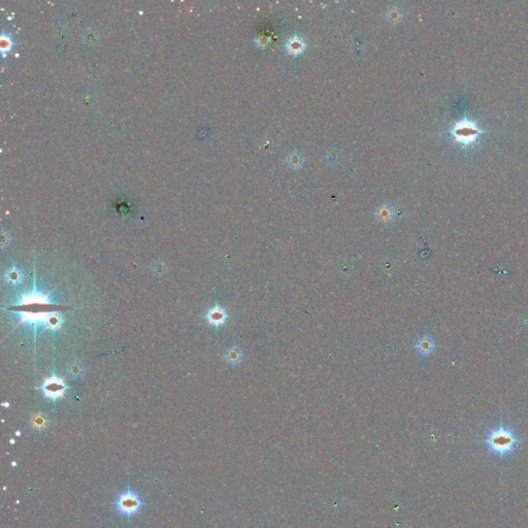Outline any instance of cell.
<instances>
[{
	"label": "cell",
	"mask_w": 528,
	"mask_h": 528,
	"mask_svg": "<svg viewBox=\"0 0 528 528\" xmlns=\"http://www.w3.org/2000/svg\"><path fill=\"white\" fill-rule=\"evenodd\" d=\"M484 443L487 444L489 451L498 454L500 456H504L517 449L519 440L513 430L500 424L497 429H493L489 432L488 437L484 440Z\"/></svg>",
	"instance_id": "6da1fadb"
},
{
	"label": "cell",
	"mask_w": 528,
	"mask_h": 528,
	"mask_svg": "<svg viewBox=\"0 0 528 528\" xmlns=\"http://www.w3.org/2000/svg\"><path fill=\"white\" fill-rule=\"evenodd\" d=\"M142 505L143 503L140 496L130 489L125 491V492L120 493L116 502L118 511L122 515L128 517L137 514L142 507Z\"/></svg>",
	"instance_id": "7a4b0ae2"
},
{
	"label": "cell",
	"mask_w": 528,
	"mask_h": 528,
	"mask_svg": "<svg viewBox=\"0 0 528 528\" xmlns=\"http://www.w3.org/2000/svg\"><path fill=\"white\" fill-rule=\"evenodd\" d=\"M479 133L480 130L478 129L476 123L469 121V120L456 123L453 129V134L455 136L456 142L463 145H469L470 143L474 142L478 137Z\"/></svg>",
	"instance_id": "3957f363"
},
{
	"label": "cell",
	"mask_w": 528,
	"mask_h": 528,
	"mask_svg": "<svg viewBox=\"0 0 528 528\" xmlns=\"http://www.w3.org/2000/svg\"><path fill=\"white\" fill-rule=\"evenodd\" d=\"M43 391L44 397L52 398L53 401H56L59 397H64V392L67 389L66 385L64 384L63 379H60L53 375L49 379H44V383L41 387Z\"/></svg>",
	"instance_id": "277c9868"
},
{
	"label": "cell",
	"mask_w": 528,
	"mask_h": 528,
	"mask_svg": "<svg viewBox=\"0 0 528 528\" xmlns=\"http://www.w3.org/2000/svg\"><path fill=\"white\" fill-rule=\"evenodd\" d=\"M207 320L209 321L211 325H214L216 327L222 326V325H224L227 320V313L223 308L219 307V305H216V307L211 308L208 312Z\"/></svg>",
	"instance_id": "5b68a950"
},
{
	"label": "cell",
	"mask_w": 528,
	"mask_h": 528,
	"mask_svg": "<svg viewBox=\"0 0 528 528\" xmlns=\"http://www.w3.org/2000/svg\"><path fill=\"white\" fill-rule=\"evenodd\" d=\"M435 349V342L430 337H422L416 342V350L418 351V353L421 355H429Z\"/></svg>",
	"instance_id": "8992f818"
},
{
	"label": "cell",
	"mask_w": 528,
	"mask_h": 528,
	"mask_svg": "<svg viewBox=\"0 0 528 528\" xmlns=\"http://www.w3.org/2000/svg\"><path fill=\"white\" fill-rule=\"evenodd\" d=\"M49 294L47 295H43L40 292H31V293H28V294H25L23 295V299H22V304H25V305H32V304H47L49 303Z\"/></svg>",
	"instance_id": "52a82bcc"
},
{
	"label": "cell",
	"mask_w": 528,
	"mask_h": 528,
	"mask_svg": "<svg viewBox=\"0 0 528 528\" xmlns=\"http://www.w3.org/2000/svg\"><path fill=\"white\" fill-rule=\"evenodd\" d=\"M225 359L228 363L235 365L243 360V352L238 347H232L226 351Z\"/></svg>",
	"instance_id": "ba28073f"
},
{
	"label": "cell",
	"mask_w": 528,
	"mask_h": 528,
	"mask_svg": "<svg viewBox=\"0 0 528 528\" xmlns=\"http://www.w3.org/2000/svg\"><path fill=\"white\" fill-rule=\"evenodd\" d=\"M22 277H23L22 272L18 267L8 268V270L5 272V275H4L5 281L7 283L12 284V285L20 284L21 281H22Z\"/></svg>",
	"instance_id": "9c48e42d"
},
{
	"label": "cell",
	"mask_w": 528,
	"mask_h": 528,
	"mask_svg": "<svg viewBox=\"0 0 528 528\" xmlns=\"http://www.w3.org/2000/svg\"><path fill=\"white\" fill-rule=\"evenodd\" d=\"M83 372H84V368L80 362H72L68 367V374L73 378L81 377Z\"/></svg>",
	"instance_id": "30bf717a"
},
{
	"label": "cell",
	"mask_w": 528,
	"mask_h": 528,
	"mask_svg": "<svg viewBox=\"0 0 528 528\" xmlns=\"http://www.w3.org/2000/svg\"><path fill=\"white\" fill-rule=\"evenodd\" d=\"M0 45H1V49L3 52L10 50L12 47V40L10 39V36L4 33L0 36Z\"/></svg>",
	"instance_id": "8fae6325"
},
{
	"label": "cell",
	"mask_w": 528,
	"mask_h": 528,
	"mask_svg": "<svg viewBox=\"0 0 528 528\" xmlns=\"http://www.w3.org/2000/svg\"><path fill=\"white\" fill-rule=\"evenodd\" d=\"M32 424H33L34 427L42 429V428L45 427V420H44V418L42 415H35V416H33V418H32Z\"/></svg>",
	"instance_id": "7c38bea8"
},
{
	"label": "cell",
	"mask_w": 528,
	"mask_h": 528,
	"mask_svg": "<svg viewBox=\"0 0 528 528\" xmlns=\"http://www.w3.org/2000/svg\"><path fill=\"white\" fill-rule=\"evenodd\" d=\"M153 271H154L155 275H157V276H162V275L166 273V268H165V265H164L163 263H157V264L154 266Z\"/></svg>",
	"instance_id": "4fadbf2b"
}]
</instances>
